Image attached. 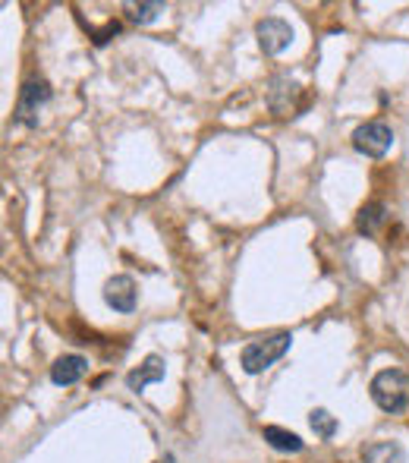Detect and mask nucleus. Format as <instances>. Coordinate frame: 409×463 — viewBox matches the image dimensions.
<instances>
[{"instance_id": "1", "label": "nucleus", "mask_w": 409, "mask_h": 463, "mask_svg": "<svg viewBox=\"0 0 409 463\" xmlns=\"http://www.w3.org/2000/svg\"><path fill=\"white\" fill-rule=\"evenodd\" d=\"M293 344V334L290 331H277L271 338H259V340H249L240 353V366L249 372V375H259L265 372L268 366H274Z\"/></svg>"}, {"instance_id": "2", "label": "nucleus", "mask_w": 409, "mask_h": 463, "mask_svg": "<svg viewBox=\"0 0 409 463\" xmlns=\"http://www.w3.org/2000/svg\"><path fill=\"white\" fill-rule=\"evenodd\" d=\"M368 391H372V401L391 416L404 413L409 407V375L400 369L378 372V375L372 378V384H368Z\"/></svg>"}, {"instance_id": "3", "label": "nucleus", "mask_w": 409, "mask_h": 463, "mask_svg": "<svg viewBox=\"0 0 409 463\" xmlns=\"http://www.w3.org/2000/svg\"><path fill=\"white\" fill-rule=\"evenodd\" d=\"M353 145L366 158H385L394 145V130L387 124H381V120H368V124H362L353 133Z\"/></svg>"}, {"instance_id": "4", "label": "nucleus", "mask_w": 409, "mask_h": 463, "mask_svg": "<svg viewBox=\"0 0 409 463\" xmlns=\"http://www.w3.org/2000/svg\"><path fill=\"white\" fill-rule=\"evenodd\" d=\"M255 35H259V48L265 51L268 57L286 51V48H290V42H293L290 23H284V19H277V16L259 19V25H255Z\"/></svg>"}, {"instance_id": "5", "label": "nucleus", "mask_w": 409, "mask_h": 463, "mask_svg": "<svg viewBox=\"0 0 409 463\" xmlns=\"http://www.w3.org/2000/svg\"><path fill=\"white\" fill-rule=\"evenodd\" d=\"M50 101V88L48 82H25L23 95H19V107H16V120L19 124H38V111Z\"/></svg>"}, {"instance_id": "6", "label": "nucleus", "mask_w": 409, "mask_h": 463, "mask_svg": "<svg viewBox=\"0 0 409 463\" xmlns=\"http://www.w3.org/2000/svg\"><path fill=\"white\" fill-rule=\"evenodd\" d=\"M105 303L114 309V312H132L139 303V287L130 274H117L105 284Z\"/></svg>"}, {"instance_id": "7", "label": "nucleus", "mask_w": 409, "mask_h": 463, "mask_svg": "<svg viewBox=\"0 0 409 463\" xmlns=\"http://www.w3.org/2000/svg\"><path fill=\"white\" fill-rule=\"evenodd\" d=\"M86 372H88V359L79 357V353H67V357H60L50 366V382L60 384V388H69V384L79 382Z\"/></svg>"}, {"instance_id": "8", "label": "nucleus", "mask_w": 409, "mask_h": 463, "mask_svg": "<svg viewBox=\"0 0 409 463\" xmlns=\"http://www.w3.org/2000/svg\"><path fill=\"white\" fill-rule=\"evenodd\" d=\"M164 375H168V366H164V359L161 357H145V363L139 366V369H132L130 375H126V384H130V391H145L149 384H158V382H164Z\"/></svg>"}, {"instance_id": "9", "label": "nucleus", "mask_w": 409, "mask_h": 463, "mask_svg": "<svg viewBox=\"0 0 409 463\" xmlns=\"http://www.w3.org/2000/svg\"><path fill=\"white\" fill-rule=\"evenodd\" d=\"M362 463H406V451L397 441H372L362 448Z\"/></svg>"}, {"instance_id": "10", "label": "nucleus", "mask_w": 409, "mask_h": 463, "mask_svg": "<svg viewBox=\"0 0 409 463\" xmlns=\"http://www.w3.org/2000/svg\"><path fill=\"white\" fill-rule=\"evenodd\" d=\"M265 441L274 448V451H284V454H299L305 448V441L299 439L296 432H286V429L280 426H265Z\"/></svg>"}, {"instance_id": "11", "label": "nucleus", "mask_w": 409, "mask_h": 463, "mask_svg": "<svg viewBox=\"0 0 409 463\" xmlns=\"http://www.w3.org/2000/svg\"><path fill=\"white\" fill-rule=\"evenodd\" d=\"M381 224H385V205H381V202L362 205L359 215H356V230H359V234H366V236H372Z\"/></svg>"}, {"instance_id": "12", "label": "nucleus", "mask_w": 409, "mask_h": 463, "mask_svg": "<svg viewBox=\"0 0 409 463\" xmlns=\"http://www.w3.org/2000/svg\"><path fill=\"white\" fill-rule=\"evenodd\" d=\"M123 10H126V19H130V23L149 25L158 19V13H164V4H158V0L155 4H126Z\"/></svg>"}, {"instance_id": "13", "label": "nucleus", "mask_w": 409, "mask_h": 463, "mask_svg": "<svg viewBox=\"0 0 409 463\" xmlns=\"http://www.w3.org/2000/svg\"><path fill=\"white\" fill-rule=\"evenodd\" d=\"M309 422H312V429H315L318 439L328 441V439H334V435H337V420L328 413V410H312Z\"/></svg>"}, {"instance_id": "14", "label": "nucleus", "mask_w": 409, "mask_h": 463, "mask_svg": "<svg viewBox=\"0 0 409 463\" xmlns=\"http://www.w3.org/2000/svg\"><path fill=\"white\" fill-rule=\"evenodd\" d=\"M161 463H164V460H161Z\"/></svg>"}]
</instances>
